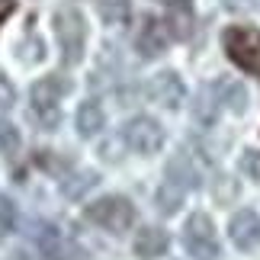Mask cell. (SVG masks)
Here are the masks:
<instances>
[{
  "mask_svg": "<svg viewBox=\"0 0 260 260\" xmlns=\"http://www.w3.org/2000/svg\"><path fill=\"white\" fill-rule=\"evenodd\" d=\"M71 90V84L61 81L58 74H45V77H39V81L32 84V93H29V103H32V119L42 128H52L58 125V119H61V96Z\"/></svg>",
  "mask_w": 260,
  "mask_h": 260,
  "instance_id": "obj_1",
  "label": "cell"
},
{
  "mask_svg": "<svg viewBox=\"0 0 260 260\" xmlns=\"http://www.w3.org/2000/svg\"><path fill=\"white\" fill-rule=\"evenodd\" d=\"M222 48L251 77H260V29L254 26H228L222 32Z\"/></svg>",
  "mask_w": 260,
  "mask_h": 260,
  "instance_id": "obj_2",
  "label": "cell"
},
{
  "mask_svg": "<svg viewBox=\"0 0 260 260\" xmlns=\"http://www.w3.org/2000/svg\"><path fill=\"white\" fill-rule=\"evenodd\" d=\"M87 222H93L96 228H103L109 235H122L135 225V206L125 196H103L96 203H90L84 209Z\"/></svg>",
  "mask_w": 260,
  "mask_h": 260,
  "instance_id": "obj_3",
  "label": "cell"
},
{
  "mask_svg": "<svg viewBox=\"0 0 260 260\" xmlns=\"http://www.w3.org/2000/svg\"><path fill=\"white\" fill-rule=\"evenodd\" d=\"M55 39H58V48H61V61L71 68V64H81L84 58V45H87V23L77 10H58L55 13Z\"/></svg>",
  "mask_w": 260,
  "mask_h": 260,
  "instance_id": "obj_4",
  "label": "cell"
},
{
  "mask_svg": "<svg viewBox=\"0 0 260 260\" xmlns=\"http://www.w3.org/2000/svg\"><path fill=\"white\" fill-rule=\"evenodd\" d=\"M183 247L193 260H215L218 257V238L215 225L206 212H193L183 225Z\"/></svg>",
  "mask_w": 260,
  "mask_h": 260,
  "instance_id": "obj_5",
  "label": "cell"
},
{
  "mask_svg": "<svg viewBox=\"0 0 260 260\" xmlns=\"http://www.w3.org/2000/svg\"><path fill=\"white\" fill-rule=\"evenodd\" d=\"M122 138H125V145L132 148L135 154H145V157H151V154H157L164 148V128L151 116L128 119L125 128H122Z\"/></svg>",
  "mask_w": 260,
  "mask_h": 260,
  "instance_id": "obj_6",
  "label": "cell"
},
{
  "mask_svg": "<svg viewBox=\"0 0 260 260\" xmlns=\"http://www.w3.org/2000/svg\"><path fill=\"white\" fill-rule=\"evenodd\" d=\"M36 247H39V254L45 260H84V251L64 232H58L55 225H39Z\"/></svg>",
  "mask_w": 260,
  "mask_h": 260,
  "instance_id": "obj_7",
  "label": "cell"
},
{
  "mask_svg": "<svg viewBox=\"0 0 260 260\" xmlns=\"http://www.w3.org/2000/svg\"><path fill=\"white\" fill-rule=\"evenodd\" d=\"M167 42H171V29L164 19L142 16V26L135 32V52L142 58H161L167 52Z\"/></svg>",
  "mask_w": 260,
  "mask_h": 260,
  "instance_id": "obj_8",
  "label": "cell"
},
{
  "mask_svg": "<svg viewBox=\"0 0 260 260\" xmlns=\"http://www.w3.org/2000/svg\"><path fill=\"white\" fill-rule=\"evenodd\" d=\"M148 96H151L157 106H164V109H177L186 100V87H183V81H180V74L161 71V74H154L151 81H148Z\"/></svg>",
  "mask_w": 260,
  "mask_h": 260,
  "instance_id": "obj_9",
  "label": "cell"
},
{
  "mask_svg": "<svg viewBox=\"0 0 260 260\" xmlns=\"http://www.w3.org/2000/svg\"><path fill=\"white\" fill-rule=\"evenodd\" d=\"M228 238H232L235 247H241V251H251V247L260 244V215L254 209H241V212L232 215V222H228Z\"/></svg>",
  "mask_w": 260,
  "mask_h": 260,
  "instance_id": "obj_10",
  "label": "cell"
},
{
  "mask_svg": "<svg viewBox=\"0 0 260 260\" xmlns=\"http://www.w3.org/2000/svg\"><path fill=\"white\" fill-rule=\"evenodd\" d=\"M167 244H171V238H167L164 228L148 225V228H142V232H138V238H135V254L142 257V260H157V257H164Z\"/></svg>",
  "mask_w": 260,
  "mask_h": 260,
  "instance_id": "obj_11",
  "label": "cell"
},
{
  "mask_svg": "<svg viewBox=\"0 0 260 260\" xmlns=\"http://www.w3.org/2000/svg\"><path fill=\"white\" fill-rule=\"evenodd\" d=\"M167 180L177 183L183 193L199 186V171H196V164L189 161V154H174L171 157V164H167Z\"/></svg>",
  "mask_w": 260,
  "mask_h": 260,
  "instance_id": "obj_12",
  "label": "cell"
},
{
  "mask_svg": "<svg viewBox=\"0 0 260 260\" xmlns=\"http://www.w3.org/2000/svg\"><path fill=\"white\" fill-rule=\"evenodd\" d=\"M103 125H106L103 106H100L96 100H87V103H81V109H77V132H81L84 138H90V135H96Z\"/></svg>",
  "mask_w": 260,
  "mask_h": 260,
  "instance_id": "obj_13",
  "label": "cell"
},
{
  "mask_svg": "<svg viewBox=\"0 0 260 260\" xmlns=\"http://www.w3.org/2000/svg\"><path fill=\"white\" fill-rule=\"evenodd\" d=\"M174 39H186L193 32V13H189V0H171V16L164 19Z\"/></svg>",
  "mask_w": 260,
  "mask_h": 260,
  "instance_id": "obj_14",
  "label": "cell"
},
{
  "mask_svg": "<svg viewBox=\"0 0 260 260\" xmlns=\"http://www.w3.org/2000/svg\"><path fill=\"white\" fill-rule=\"evenodd\" d=\"M93 4L106 26H125L128 16H132V4L128 0H93Z\"/></svg>",
  "mask_w": 260,
  "mask_h": 260,
  "instance_id": "obj_15",
  "label": "cell"
},
{
  "mask_svg": "<svg viewBox=\"0 0 260 260\" xmlns=\"http://www.w3.org/2000/svg\"><path fill=\"white\" fill-rule=\"evenodd\" d=\"M180 206H183V189H180L177 183H171V180H164L161 189H157V212L174 215Z\"/></svg>",
  "mask_w": 260,
  "mask_h": 260,
  "instance_id": "obj_16",
  "label": "cell"
},
{
  "mask_svg": "<svg viewBox=\"0 0 260 260\" xmlns=\"http://www.w3.org/2000/svg\"><path fill=\"white\" fill-rule=\"evenodd\" d=\"M96 174L93 171H81V174H71L68 180H61V189H64V196H71V199H81L90 186H96Z\"/></svg>",
  "mask_w": 260,
  "mask_h": 260,
  "instance_id": "obj_17",
  "label": "cell"
},
{
  "mask_svg": "<svg viewBox=\"0 0 260 260\" xmlns=\"http://www.w3.org/2000/svg\"><path fill=\"white\" fill-rule=\"evenodd\" d=\"M222 103L232 113H244L247 109V90L241 84H222Z\"/></svg>",
  "mask_w": 260,
  "mask_h": 260,
  "instance_id": "obj_18",
  "label": "cell"
},
{
  "mask_svg": "<svg viewBox=\"0 0 260 260\" xmlns=\"http://www.w3.org/2000/svg\"><path fill=\"white\" fill-rule=\"evenodd\" d=\"M241 174L251 177L254 183H260V151L257 148H247V151L241 154Z\"/></svg>",
  "mask_w": 260,
  "mask_h": 260,
  "instance_id": "obj_19",
  "label": "cell"
},
{
  "mask_svg": "<svg viewBox=\"0 0 260 260\" xmlns=\"http://www.w3.org/2000/svg\"><path fill=\"white\" fill-rule=\"evenodd\" d=\"M13 228H16V206L0 193V235L13 232Z\"/></svg>",
  "mask_w": 260,
  "mask_h": 260,
  "instance_id": "obj_20",
  "label": "cell"
},
{
  "mask_svg": "<svg viewBox=\"0 0 260 260\" xmlns=\"http://www.w3.org/2000/svg\"><path fill=\"white\" fill-rule=\"evenodd\" d=\"M16 148H19L16 128L7 125V122H0V151H4V154H16Z\"/></svg>",
  "mask_w": 260,
  "mask_h": 260,
  "instance_id": "obj_21",
  "label": "cell"
},
{
  "mask_svg": "<svg viewBox=\"0 0 260 260\" xmlns=\"http://www.w3.org/2000/svg\"><path fill=\"white\" fill-rule=\"evenodd\" d=\"M196 119L199 122H215V103L212 100H209V90H203V96L196 100Z\"/></svg>",
  "mask_w": 260,
  "mask_h": 260,
  "instance_id": "obj_22",
  "label": "cell"
},
{
  "mask_svg": "<svg viewBox=\"0 0 260 260\" xmlns=\"http://www.w3.org/2000/svg\"><path fill=\"white\" fill-rule=\"evenodd\" d=\"M225 10H235V13H241V10H254V0H222Z\"/></svg>",
  "mask_w": 260,
  "mask_h": 260,
  "instance_id": "obj_23",
  "label": "cell"
},
{
  "mask_svg": "<svg viewBox=\"0 0 260 260\" xmlns=\"http://www.w3.org/2000/svg\"><path fill=\"white\" fill-rule=\"evenodd\" d=\"M16 10V0H0V26H4V19Z\"/></svg>",
  "mask_w": 260,
  "mask_h": 260,
  "instance_id": "obj_24",
  "label": "cell"
},
{
  "mask_svg": "<svg viewBox=\"0 0 260 260\" xmlns=\"http://www.w3.org/2000/svg\"><path fill=\"white\" fill-rule=\"evenodd\" d=\"M164 4H171V0H164Z\"/></svg>",
  "mask_w": 260,
  "mask_h": 260,
  "instance_id": "obj_25",
  "label": "cell"
}]
</instances>
